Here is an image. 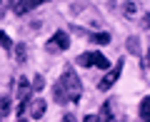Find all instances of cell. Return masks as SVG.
Segmentation results:
<instances>
[{"label": "cell", "instance_id": "1", "mask_svg": "<svg viewBox=\"0 0 150 122\" xmlns=\"http://www.w3.org/2000/svg\"><path fill=\"white\" fill-rule=\"evenodd\" d=\"M58 85H60V90H63V95H65V102H78L83 97V82H80V77L75 75L73 65H65Z\"/></svg>", "mask_w": 150, "mask_h": 122}, {"label": "cell", "instance_id": "2", "mask_svg": "<svg viewBox=\"0 0 150 122\" xmlns=\"http://www.w3.org/2000/svg\"><path fill=\"white\" fill-rule=\"evenodd\" d=\"M15 87H18V92H15L18 112H20V117H23V112H25V107H28V100H30V92H33V87H30V80H28V77H18Z\"/></svg>", "mask_w": 150, "mask_h": 122}, {"label": "cell", "instance_id": "3", "mask_svg": "<svg viewBox=\"0 0 150 122\" xmlns=\"http://www.w3.org/2000/svg\"><path fill=\"white\" fill-rule=\"evenodd\" d=\"M75 65H80V67H93V65H95V67H103V70H105L108 65H110V60H108L105 55H100V53L93 50V53L78 55V57H75Z\"/></svg>", "mask_w": 150, "mask_h": 122}, {"label": "cell", "instance_id": "4", "mask_svg": "<svg viewBox=\"0 0 150 122\" xmlns=\"http://www.w3.org/2000/svg\"><path fill=\"white\" fill-rule=\"evenodd\" d=\"M68 48H70V35H68L65 30L53 32V37H50L48 45H45L48 53H63V50H68Z\"/></svg>", "mask_w": 150, "mask_h": 122}, {"label": "cell", "instance_id": "5", "mask_svg": "<svg viewBox=\"0 0 150 122\" xmlns=\"http://www.w3.org/2000/svg\"><path fill=\"white\" fill-rule=\"evenodd\" d=\"M120 72H123V60H118V62H115V67H112V70H108V72H105V77H103L100 82H98V90L108 92V90H110L112 85H115V82H118Z\"/></svg>", "mask_w": 150, "mask_h": 122}, {"label": "cell", "instance_id": "6", "mask_svg": "<svg viewBox=\"0 0 150 122\" xmlns=\"http://www.w3.org/2000/svg\"><path fill=\"white\" fill-rule=\"evenodd\" d=\"M43 3H48V0H15V3H13V13H15V15H25V13L35 10V8L43 5Z\"/></svg>", "mask_w": 150, "mask_h": 122}, {"label": "cell", "instance_id": "7", "mask_svg": "<svg viewBox=\"0 0 150 122\" xmlns=\"http://www.w3.org/2000/svg\"><path fill=\"white\" fill-rule=\"evenodd\" d=\"M28 110H30L33 120H43V117H45V100H43V97H33V100H28Z\"/></svg>", "mask_w": 150, "mask_h": 122}, {"label": "cell", "instance_id": "8", "mask_svg": "<svg viewBox=\"0 0 150 122\" xmlns=\"http://www.w3.org/2000/svg\"><path fill=\"white\" fill-rule=\"evenodd\" d=\"M112 105H115V100H105V105H103L100 115H98V120H100V122H115V115H112Z\"/></svg>", "mask_w": 150, "mask_h": 122}, {"label": "cell", "instance_id": "9", "mask_svg": "<svg viewBox=\"0 0 150 122\" xmlns=\"http://www.w3.org/2000/svg\"><path fill=\"white\" fill-rule=\"evenodd\" d=\"M138 3H133V0H125L123 3V15L128 18V20H135V15H138Z\"/></svg>", "mask_w": 150, "mask_h": 122}, {"label": "cell", "instance_id": "10", "mask_svg": "<svg viewBox=\"0 0 150 122\" xmlns=\"http://www.w3.org/2000/svg\"><path fill=\"white\" fill-rule=\"evenodd\" d=\"M140 122H150V97L140 100Z\"/></svg>", "mask_w": 150, "mask_h": 122}, {"label": "cell", "instance_id": "11", "mask_svg": "<svg viewBox=\"0 0 150 122\" xmlns=\"http://www.w3.org/2000/svg\"><path fill=\"white\" fill-rule=\"evenodd\" d=\"M128 50H130V53H133V55H140V40H138V37H128Z\"/></svg>", "mask_w": 150, "mask_h": 122}, {"label": "cell", "instance_id": "12", "mask_svg": "<svg viewBox=\"0 0 150 122\" xmlns=\"http://www.w3.org/2000/svg\"><path fill=\"white\" fill-rule=\"evenodd\" d=\"M15 55H18V62H25V55H28V48H25V43H18L15 45Z\"/></svg>", "mask_w": 150, "mask_h": 122}, {"label": "cell", "instance_id": "13", "mask_svg": "<svg viewBox=\"0 0 150 122\" xmlns=\"http://www.w3.org/2000/svg\"><path fill=\"white\" fill-rule=\"evenodd\" d=\"M8 112H10V97H8V95H0V115L5 117Z\"/></svg>", "mask_w": 150, "mask_h": 122}, {"label": "cell", "instance_id": "14", "mask_svg": "<svg viewBox=\"0 0 150 122\" xmlns=\"http://www.w3.org/2000/svg\"><path fill=\"white\" fill-rule=\"evenodd\" d=\"M90 40H93L95 45H108V43H110V35H108V32H98V35L90 37Z\"/></svg>", "mask_w": 150, "mask_h": 122}, {"label": "cell", "instance_id": "15", "mask_svg": "<svg viewBox=\"0 0 150 122\" xmlns=\"http://www.w3.org/2000/svg\"><path fill=\"white\" fill-rule=\"evenodd\" d=\"M30 87H33L35 92H40V90H43V87H45V80H43V75H35V80L30 82Z\"/></svg>", "mask_w": 150, "mask_h": 122}, {"label": "cell", "instance_id": "16", "mask_svg": "<svg viewBox=\"0 0 150 122\" xmlns=\"http://www.w3.org/2000/svg\"><path fill=\"white\" fill-rule=\"evenodd\" d=\"M0 45H3V50H8V53L13 50V40L8 37V32H0Z\"/></svg>", "mask_w": 150, "mask_h": 122}, {"label": "cell", "instance_id": "17", "mask_svg": "<svg viewBox=\"0 0 150 122\" xmlns=\"http://www.w3.org/2000/svg\"><path fill=\"white\" fill-rule=\"evenodd\" d=\"M60 122H78V120H75V115H73V112H65Z\"/></svg>", "mask_w": 150, "mask_h": 122}, {"label": "cell", "instance_id": "18", "mask_svg": "<svg viewBox=\"0 0 150 122\" xmlns=\"http://www.w3.org/2000/svg\"><path fill=\"white\" fill-rule=\"evenodd\" d=\"M83 122H100V120H98V115H85Z\"/></svg>", "mask_w": 150, "mask_h": 122}, {"label": "cell", "instance_id": "19", "mask_svg": "<svg viewBox=\"0 0 150 122\" xmlns=\"http://www.w3.org/2000/svg\"><path fill=\"white\" fill-rule=\"evenodd\" d=\"M0 122H3V115H0Z\"/></svg>", "mask_w": 150, "mask_h": 122}, {"label": "cell", "instance_id": "20", "mask_svg": "<svg viewBox=\"0 0 150 122\" xmlns=\"http://www.w3.org/2000/svg\"><path fill=\"white\" fill-rule=\"evenodd\" d=\"M0 3H3V0H0Z\"/></svg>", "mask_w": 150, "mask_h": 122}]
</instances>
